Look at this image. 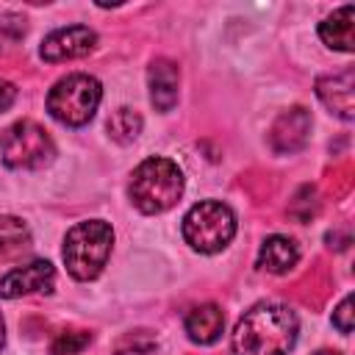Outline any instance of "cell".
Masks as SVG:
<instances>
[{
	"instance_id": "ba28073f",
	"label": "cell",
	"mask_w": 355,
	"mask_h": 355,
	"mask_svg": "<svg viewBox=\"0 0 355 355\" xmlns=\"http://www.w3.org/2000/svg\"><path fill=\"white\" fill-rule=\"evenodd\" d=\"M55 286V269L50 261H31L22 266H14L0 277V297L17 300L28 294H50Z\"/></svg>"
},
{
	"instance_id": "52a82bcc",
	"label": "cell",
	"mask_w": 355,
	"mask_h": 355,
	"mask_svg": "<svg viewBox=\"0 0 355 355\" xmlns=\"http://www.w3.org/2000/svg\"><path fill=\"white\" fill-rule=\"evenodd\" d=\"M97 47V33L86 25H69V28H58L53 33L44 36L42 47H39V55L50 64H58V61H75V58H83L89 55L92 50Z\"/></svg>"
},
{
	"instance_id": "3957f363",
	"label": "cell",
	"mask_w": 355,
	"mask_h": 355,
	"mask_svg": "<svg viewBox=\"0 0 355 355\" xmlns=\"http://www.w3.org/2000/svg\"><path fill=\"white\" fill-rule=\"evenodd\" d=\"M111 244H114V230L108 222H103V219L78 222L64 236L61 255H64L67 272L75 280H94L103 272V266L108 263Z\"/></svg>"
},
{
	"instance_id": "2e32d148",
	"label": "cell",
	"mask_w": 355,
	"mask_h": 355,
	"mask_svg": "<svg viewBox=\"0 0 355 355\" xmlns=\"http://www.w3.org/2000/svg\"><path fill=\"white\" fill-rule=\"evenodd\" d=\"M108 133H111V139L128 144L141 133V116L130 108H119L108 116Z\"/></svg>"
},
{
	"instance_id": "5b68a950",
	"label": "cell",
	"mask_w": 355,
	"mask_h": 355,
	"mask_svg": "<svg viewBox=\"0 0 355 355\" xmlns=\"http://www.w3.org/2000/svg\"><path fill=\"white\" fill-rule=\"evenodd\" d=\"M236 236V214L219 200H202L183 216V239L197 252H219Z\"/></svg>"
},
{
	"instance_id": "8fae6325",
	"label": "cell",
	"mask_w": 355,
	"mask_h": 355,
	"mask_svg": "<svg viewBox=\"0 0 355 355\" xmlns=\"http://www.w3.org/2000/svg\"><path fill=\"white\" fill-rule=\"evenodd\" d=\"M178 67L169 61V58H155L150 64V72H147V83H150V100L158 111H172L175 103H178Z\"/></svg>"
},
{
	"instance_id": "9a60e30c",
	"label": "cell",
	"mask_w": 355,
	"mask_h": 355,
	"mask_svg": "<svg viewBox=\"0 0 355 355\" xmlns=\"http://www.w3.org/2000/svg\"><path fill=\"white\" fill-rule=\"evenodd\" d=\"M31 247V230L22 219L0 214V261H11Z\"/></svg>"
},
{
	"instance_id": "6da1fadb",
	"label": "cell",
	"mask_w": 355,
	"mask_h": 355,
	"mask_svg": "<svg viewBox=\"0 0 355 355\" xmlns=\"http://www.w3.org/2000/svg\"><path fill=\"white\" fill-rule=\"evenodd\" d=\"M297 313L283 302H258L236 322L230 336L233 355H288L297 344Z\"/></svg>"
},
{
	"instance_id": "277c9868",
	"label": "cell",
	"mask_w": 355,
	"mask_h": 355,
	"mask_svg": "<svg viewBox=\"0 0 355 355\" xmlns=\"http://www.w3.org/2000/svg\"><path fill=\"white\" fill-rule=\"evenodd\" d=\"M103 100V86L97 78L86 75V72H75L61 78L50 94H47V111L53 119H58L67 128H80L86 125L97 105Z\"/></svg>"
},
{
	"instance_id": "4fadbf2b",
	"label": "cell",
	"mask_w": 355,
	"mask_h": 355,
	"mask_svg": "<svg viewBox=\"0 0 355 355\" xmlns=\"http://www.w3.org/2000/svg\"><path fill=\"white\" fill-rule=\"evenodd\" d=\"M297 261H300V247L288 236H269V239H263V244L258 250V266L272 275L291 272L297 266Z\"/></svg>"
},
{
	"instance_id": "9c48e42d",
	"label": "cell",
	"mask_w": 355,
	"mask_h": 355,
	"mask_svg": "<svg viewBox=\"0 0 355 355\" xmlns=\"http://www.w3.org/2000/svg\"><path fill=\"white\" fill-rule=\"evenodd\" d=\"M316 94L324 103V108H330V114H336L344 122H352V116H355V72L349 67L319 78Z\"/></svg>"
},
{
	"instance_id": "30bf717a",
	"label": "cell",
	"mask_w": 355,
	"mask_h": 355,
	"mask_svg": "<svg viewBox=\"0 0 355 355\" xmlns=\"http://www.w3.org/2000/svg\"><path fill=\"white\" fill-rule=\"evenodd\" d=\"M308 133H311V114L302 108V105H294L288 111H283L272 130H269V144L275 153L286 155V153H297L300 147H305L308 141Z\"/></svg>"
},
{
	"instance_id": "e0dca14e",
	"label": "cell",
	"mask_w": 355,
	"mask_h": 355,
	"mask_svg": "<svg viewBox=\"0 0 355 355\" xmlns=\"http://www.w3.org/2000/svg\"><path fill=\"white\" fill-rule=\"evenodd\" d=\"M89 344H92V333H86V330H64L50 344V355H78Z\"/></svg>"
},
{
	"instance_id": "7402d4cb",
	"label": "cell",
	"mask_w": 355,
	"mask_h": 355,
	"mask_svg": "<svg viewBox=\"0 0 355 355\" xmlns=\"http://www.w3.org/2000/svg\"><path fill=\"white\" fill-rule=\"evenodd\" d=\"M3 341H6V324H3V316H0V349H3Z\"/></svg>"
},
{
	"instance_id": "5bb4252c",
	"label": "cell",
	"mask_w": 355,
	"mask_h": 355,
	"mask_svg": "<svg viewBox=\"0 0 355 355\" xmlns=\"http://www.w3.org/2000/svg\"><path fill=\"white\" fill-rule=\"evenodd\" d=\"M186 333L194 344H214L225 330V313L219 305L205 302L186 313Z\"/></svg>"
},
{
	"instance_id": "603a6c76",
	"label": "cell",
	"mask_w": 355,
	"mask_h": 355,
	"mask_svg": "<svg viewBox=\"0 0 355 355\" xmlns=\"http://www.w3.org/2000/svg\"><path fill=\"white\" fill-rule=\"evenodd\" d=\"M316 355H341V352H336V349H319Z\"/></svg>"
},
{
	"instance_id": "7c38bea8",
	"label": "cell",
	"mask_w": 355,
	"mask_h": 355,
	"mask_svg": "<svg viewBox=\"0 0 355 355\" xmlns=\"http://www.w3.org/2000/svg\"><path fill=\"white\" fill-rule=\"evenodd\" d=\"M319 39L330 50L352 53L355 47V6H341L319 22Z\"/></svg>"
},
{
	"instance_id": "ac0fdd59",
	"label": "cell",
	"mask_w": 355,
	"mask_h": 355,
	"mask_svg": "<svg viewBox=\"0 0 355 355\" xmlns=\"http://www.w3.org/2000/svg\"><path fill=\"white\" fill-rule=\"evenodd\" d=\"M25 33V19L8 11H0V47L3 44H14L19 36Z\"/></svg>"
},
{
	"instance_id": "8992f818",
	"label": "cell",
	"mask_w": 355,
	"mask_h": 355,
	"mask_svg": "<svg viewBox=\"0 0 355 355\" xmlns=\"http://www.w3.org/2000/svg\"><path fill=\"white\" fill-rule=\"evenodd\" d=\"M0 155L3 164L11 169H42L44 164L53 161L55 144L42 125L31 119H19L11 128H6V133L0 136Z\"/></svg>"
},
{
	"instance_id": "44dd1931",
	"label": "cell",
	"mask_w": 355,
	"mask_h": 355,
	"mask_svg": "<svg viewBox=\"0 0 355 355\" xmlns=\"http://www.w3.org/2000/svg\"><path fill=\"white\" fill-rule=\"evenodd\" d=\"M14 97H17V89H14V83H8V80H3V78H0V111L11 108Z\"/></svg>"
},
{
	"instance_id": "7a4b0ae2",
	"label": "cell",
	"mask_w": 355,
	"mask_h": 355,
	"mask_svg": "<svg viewBox=\"0 0 355 355\" xmlns=\"http://www.w3.org/2000/svg\"><path fill=\"white\" fill-rule=\"evenodd\" d=\"M128 191L141 214H164L183 194V172L175 161L153 155L133 169Z\"/></svg>"
},
{
	"instance_id": "d6986e66",
	"label": "cell",
	"mask_w": 355,
	"mask_h": 355,
	"mask_svg": "<svg viewBox=\"0 0 355 355\" xmlns=\"http://www.w3.org/2000/svg\"><path fill=\"white\" fill-rule=\"evenodd\" d=\"M147 336V330H136V333H128L119 344H116V355H150L155 349V341H147L139 347V341Z\"/></svg>"
},
{
	"instance_id": "ffe728a7",
	"label": "cell",
	"mask_w": 355,
	"mask_h": 355,
	"mask_svg": "<svg viewBox=\"0 0 355 355\" xmlns=\"http://www.w3.org/2000/svg\"><path fill=\"white\" fill-rule=\"evenodd\" d=\"M333 324H336V330L344 333V336L352 333V294H347V297L338 302V308L333 311Z\"/></svg>"
}]
</instances>
